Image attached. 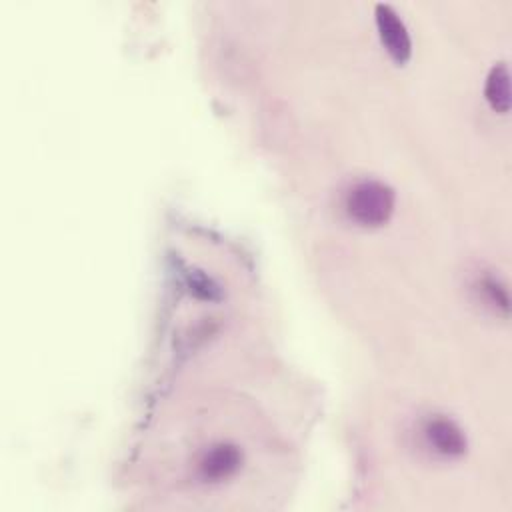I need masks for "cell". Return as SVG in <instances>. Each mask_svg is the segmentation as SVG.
Wrapping results in <instances>:
<instances>
[{"mask_svg":"<svg viewBox=\"0 0 512 512\" xmlns=\"http://www.w3.org/2000/svg\"><path fill=\"white\" fill-rule=\"evenodd\" d=\"M482 290L490 296V302L494 306H500L504 312H508V294L504 290V286H500L496 280H484L482 282Z\"/></svg>","mask_w":512,"mask_h":512,"instance_id":"obj_6","label":"cell"},{"mask_svg":"<svg viewBox=\"0 0 512 512\" xmlns=\"http://www.w3.org/2000/svg\"><path fill=\"white\" fill-rule=\"evenodd\" d=\"M376 24H378L380 40L390 52V56L396 62H406L412 52V42L404 22L394 12V8L388 4H376Z\"/></svg>","mask_w":512,"mask_h":512,"instance_id":"obj_2","label":"cell"},{"mask_svg":"<svg viewBox=\"0 0 512 512\" xmlns=\"http://www.w3.org/2000/svg\"><path fill=\"white\" fill-rule=\"evenodd\" d=\"M394 210V192L380 180H360L346 194V212L362 226L384 224Z\"/></svg>","mask_w":512,"mask_h":512,"instance_id":"obj_1","label":"cell"},{"mask_svg":"<svg viewBox=\"0 0 512 512\" xmlns=\"http://www.w3.org/2000/svg\"><path fill=\"white\" fill-rule=\"evenodd\" d=\"M424 436L428 444L442 456H460L466 450V436L450 418H430L424 426Z\"/></svg>","mask_w":512,"mask_h":512,"instance_id":"obj_3","label":"cell"},{"mask_svg":"<svg viewBox=\"0 0 512 512\" xmlns=\"http://www.w3.org/2000/svg\"><path fill=\"white\" fill-rule=\"evenodd\" d=\"M190 290H194L202 298H216L218 296V288L212 284L210 278H206L202 274H194V278L190 276Z\"/></svg>","mask_w":512,"mask_h":512,"instance_id":"obj_7","label":"cell"},{"mask_svg":"<svg viewBox=\"0 0 512 512\" xmlns=\"http://www.w3.org/2000/svg\"><path fill=\"white\" fill-rule=\"evenodd\" d=\"M242 462V454L234 444H214L198 462V472L204 480L218 482L232 476Z\"/></svg>","mask_w":512,"mask_h":512,"instance_id":"obj_4","label":"cell"},{"mask_svg":"<svg viewBox=\"0 0 512 512\" xmlns=\"http://www.w3.org/2000/svg\"><path fill=\"white\" fill-rule=\"evenodd\" d=\"M484 96L496 112H508V108H510V74H508V68L504 62H498L490 68L486 86H484Z\"/></svg>","mask_w":512,"mask_h":512,"instance_id":"obj_5","label":"cell"}]
</instances>
